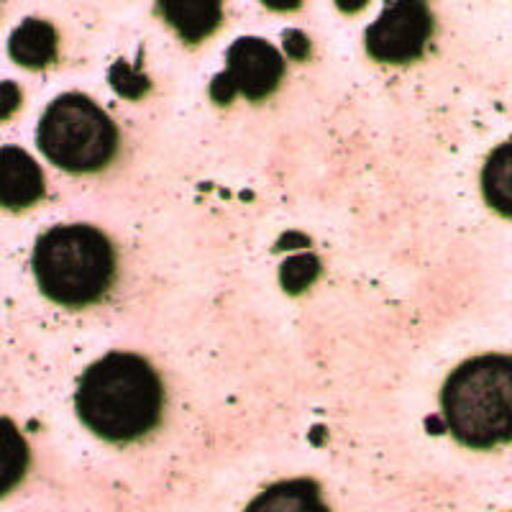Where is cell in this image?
Returning <instances> with one entry per match:
<instances>
[{
	"instance_id": "3957f363",
	"label": "cell",
	"mask_w": 512,
	"mask_h": 512,
	"mask_svg": "<svg viewBox=\"0 0 512 512\" xmlns=\"http://www.w3.org/2000/svg\"><path fill=\"white\" fill-rule=\"evenodd\" d=\"M448 431L469 448L512 441V356L482 354L448 374L441 390Z\"/></svg>"
},
{
	"instance_id": "ba28073f",
	"label": "cell",
	"mask_w": 512,
	"mask_h": 512,
	"mask_svg": "<svg viewBox=\"0 0 512 512\" xmlns=\"http://www.w3.org/2000/svg\"><path fill=\"white\" fill-rule=\"evenodd\" d=\"M157 13L185 44L195 47L223 24V0H157Z\"/></svg>"
},
{
	"instance_id": "7a4b0ae2",
	"label": "cell",
	"mask_w": 512,
	"mask_h": 512,
	"mask_svg": "<svg viewBox=\"0 0 512 512\" xmlns=\"http://www.w3.org/2000/svg\"><path fill=\"white\" fill-rule=\"evenodd\" d=\"M36 285L64 308H88L113 287L116 249L103 231L85 223L41 233L31 254Z\"/></svg>"
},
{
	"instance_id": "7c38bea8",
	"label": "cell",
	"mask_w": 512,
	"mask_h": 512,
	"mask_svg": "<svg viewBox=\"0 0 512 512\" xmlns=\"http://www.w3.org/2000/svg\"><path fill=\"white\" fill-rule=\"evenodd\" d=\"M29 466V451L8 420H3V492L24 477Z\"/></svg>"
},
{
	"instance_id": "8fae6325",
	"label": "cell",
	"mask_w": 512,
	"mask_h": 512,
	"mask_svg": "<svg viewBox=\"0 0 512 512\" xmlns=\"http://www.w3.org/2000/svg\"><path fill=\"white\" fill-rule=\"evenodd\" d=\"M482 195L495 213L512 218V139L497 146L484 162Z\"/></svg>"
},
{
	"instance_id": "9a60e30c",
	"label": "cell",
	"mask_w": 512,
	"mask_h": 512,
	"mask_svg": "<svg viewBox=\"0 0 512 512\" xmlns=\"http://www.w3.org/2000/svg\"><path fill=\"white\" fill-rule=\"evenodd\" d=\"M285 49L290 52L292 59H300V62H303V59L310 57L308 36H305L303 31H295V29L287 31V34H285Z\"/></svg>"
},
{
	"instance_id": "277c9868",
	"label": "cell",
	"mask_w": 512,
	"mask_h": 512,
	"mask_svg": "<svg viewBox=\"0 0 512 512\" xmlns=\"http://www.w3.org/2000/svg\"><path fill=\"white\" fill-rule=\"evenodd\" d=\"M36 144L54 167L70 175H93L116 157L118 128L88 95L64 93L41 116Z\"/></svg>"
},
{
	"instance_id": "52a82bcc",
	"label": "cell",
	"mask_w": 512,
	"mask_h": 512,
	"mask_svg": "<svg viewBox=\"0 0 512 512\" xmlns=\"http://www.w3.org/2000/svg\"><path fill=\"white\" fill-rule=\"evenodd\" d=\"M44 175L39 164L18 146L0 149V200L3 208L18 213L44 198Z\"/></svg>"
},
{
	"instance_id": "5b68a950",
	"label": "cell",
	"mask_w": 512,
	"mask_h": 512,
	"mask_svg": "<svg viewBox=\"0 0 512 512\" xmlns=\"http://www.w3.org/2000/svg\"><path fill=\"white\" fill-rule=\"evenodd\" d=\"M282 75L285 59L277 47L256 36H244L228 47L226 70L210 82V98L218 105H228L236 95H244L251 103H259L280 88Z\"/></svg>"
},
{
	"instance_id": "e0dca14e",
	"label": "cell",
	"mask_w": 512,
	"mask_h": 512,
	"mask_svg": "<svg viewBox=\"0 0 512 512\" xmlns=\"http://www.w3.org/2000/svg\"><path fill=\"white\" fill-rule=\"evenodd\" d=\"M338 6V11H344V13H359L361 8H367L369 0H333Z\"/></svg>"
},
{
	"instance_id": "5bb4252c",
	"label": "cell",
	"mask_w": 512,
	"mask_h": 512,
	"mask_svg": "<svg viewBox=\"0 0 512 512\" xmlns=\"http://www.w3.org/2000/svg\"><path fill=\"white\" fill-rule=\"evenodd\" d=\"M108 80H111V85L116 88V93L128 100L141 98V95L152 90V80H149L144 72L131 70V64H128L126 59H118V62L113 64Z\"/></svg>"
},
{
	"instance_id": "9c48e42d",
	"label": "cell",
	"mask_w": 512,
	"mask_h": 512,
	"mask_svg": "<svg viewBox=\"0 0 512 512\" xmlns=\"http://www.w3.org/2000/svg\"><path fill=\"white\" fill-rule=\"evenodd\" d=\"M244 512H331L323 502L318 482L287 479L267 487L246 505Z\"/></svg>"
},
{
	"instance_id": "4fadbf2b",
	"label": "cell",
	"mask_w": 512,
	"mask_h": 512,
	"mask_svg": "<svg viewBox=\"0 0 512 512\" xmlns=\"http://www.w3.org/2000/svg\"><path fill=\"white\" fill-rule=\"evenodd\" d=\"M320 274V262L315 254H292L280 269V282L290 295L308 290Z\"/></svg>"
},
{
	"instance_id": "30bf717a",
	"label": "cell",
	"mask_w": 512,
	"mask_h": 512,
	"mask_svg": "<svg viewBox=\"0 0 512 512\" xmlns=\"http://www.w3.org/2000/svg\"><path fill=\"white\" fill-rule=\"evenodd\" d=\"M8 54L26 70H44L57 59V31L41 18H26L8 39Z\"/></svg>"
},
{
	"instance_id": "2e32d148",
	"label": "cell",
	"mask_w": 512,
	"mask_h": 512,
	"mask_svg": "<svg viewBox=\"0 0 512 512\" xmlns=\"http://www.w3.org/2000/svg\"><path fill=\"white\" fill-rule=\"evenodd\" d=\"M262 3L269 8V11H280V13L297 11V8L303 6V0H262Z\"/></svg>"
},
{
	"instance_id": "8992f818",
	"label": "cell",
	"mask_w": 512,
	"mask_h": 512,
	"mask_svg": "<svg viewBox=\"0 0 512 512\" xmlns=\"http://www.w3.org/2000/svg\"><path fill=\"white\" fill-rule=\"evenodd\" d=\"M436 31L428 0H390L367 29V52L379 64H410L423 57Z\"/></svg>"
},
{
	"instance_id": "6da1fadb",
	"label": "cell",
	"mask_w": 512,
	"mask_h": 512,
	"mask_svg": "<svg viewBox=\"0 0 512 512\" xmlns=\"http://www.w3.org/2000/svg\"><path fill=\"white\" fill-rule=\"evenodd\" d=\"M162 379L144 356L113 351L90 364L75 392V410L95 436L131 443L162 420Z\"/></svg>"
}]
</instances>
